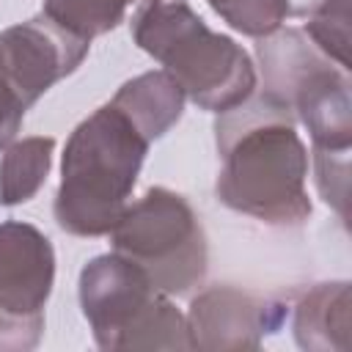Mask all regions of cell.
<instances>
[{"mask_svg":"<svg viewBox=\"0 0 352 352\" xmlns=\"http://www.w3.org/2000/svg\"><path fill=\"white\" fill-rule=\"evenodd\" d=\"M77 294L99 349H192L187 316L170 294L116 250L80 270Z\"/></svg>","mask_w":352,"mask_h":352,"instance_id":"4","label":"cell"},{"mask_svg":"<svg viewBox=\"0 0 352 352\" xmlns=\"http://www.w3.org/2000/svg\"><path fill=\"white\" fill-rule=\"evenodd\" d=\"M55 286V248L22 220L0 223V352L36 349Z\"/></svg>","mask_w":352,"mask_h":352,"instance_id":"7","label":"cell"},{"mask_svg":"<svg viewBox=\"0 0 352 352\" xmlns=\"http://www.w3.org/2000/svg\"><path fill=\"white\" fill-rule=\"evenodd\" d=\"M349 308V280H327L302 292L292 308L297 346L308 352H346Z\"/></svg>","mask_w":352,"mask_h":352,"instance_id":"10","label":"cell"},{"mask_svg":"<svg viewBox=\"0 0 352 352\" xmlns=\"http://www.w3.org/2000/svg\"><path fill=\"white\" fill-rule=\"evenodd\" d=\"M209 8L236 33L264 38L292 16V0H206Z\"/></svg>","mask_w":352,"mask_h":352,"instance_id":"15","label":"cell"},{"mask_svg":"<svg viewBox=\"0 0 352 352\" xmlns=\"http://www.w3.org/2000/svg\"><path fill=\"white\" fill-rule=\"evenodd\" d=\"M55 154V138H14L0 157V206H19L38 195Z\"/></svg>","mask_w":352,"mask_h":352,"instance_id":"12","label":"cell"},{"mask_svg":"<svg viewBox=\"0 0 352 352\" xmlns=\"http://www.w3.org/2000/svg\"><path fill=\"white\" fill-rule=\"evenodd\" d=\"M135 0H44L41 14L80 41H94L124 22Z\"/></svg>","mask_w":352,"mask_h":352,"instance_id":"13","label":"cell"},{"mask_svg":"<svg viewBox=\"0 0 352 352\" xmlns=\"http://www.w3.org/2000/svg\"><path fill=\"white\" fill-rule=\"evenodd\" d=\"M314 182L322 201L338 214L341 223L349 220V154H311Z\"/></svg>","mask_w":352,"mask_h":352,"instance_id":"16","label":"cell"},{"mask_svg":"<svg viewBox=\"0 0 352 352\" xmlns=\"http://www.w3.org/2000/svg\"><path fill=\"white\" fill-rule=\"evenodd\" d=\"M25 113H28V104L16 94L6 72V63H3V52H0V148H6L16 138V132L22 129Z\"/></svg>","mask_w":352,"mask_h":352,"instance_id":"17","label":"cell"},{"mask_svg":"<svg viewBox=\"0 0 352 352\" xmlns=\"http://www.w3.org/2000/svg\"><path fill=\"white\" fill-rule=\"evenodd\" d=\"M132 41L182 85L206 113H226L256 91L250 55L226 33L212 30L187 0H140L132 16Z\"/></svg>","mask_w":352,"mask_h":352,"instance_id":"3","label":"cell"},{"mask_svg":"<svg viewBox=\"0 0 352 352\" xmlns=\"http://www.w3.org/2000/svg\"><path fill=\"white\" fill-rule=\"evenodd\" d=\"M184 316L192 349L234 352L258 349L264 336L280 330L289 308L236 286H209L192 297Z\"/></svg>","mask_w":352,"mask_h":352,"instance_id":"8","label":"cell"},{"mask_svg":"<svg viewBox=\"0 0 352 352\" xmlns=\"http://www.w3.org/2000/svg\"><path fill=\"white\" fill-rule=\"evenodd\" d=\"M91 44L69 36L41 11L0 33L6 72L28 110L63 77L80 69Z\"/></svg>","mask_w":352,"mask_h":352,"instance_id":"9","label":"cell"},{"mask_svg":"<svg viewBox=\"0 0 352 352\" xmlns=\"http://www.w3.org/2000/svg\"><path fill=\"white\" fill-rule=\"evenodd\" d=\"M110 102L154 143L170 132V126H176L187 96L165 69H157L126 80Z\"/></svg>","mask_w":352,"mask_h":352,"instance_id":"11","label":"cell"},{"mask_svg":"<svg viewBox=\"0 0 352 352\" xmlns=\"http://www.w3.org/2000/svg\"><path fill=\"white\" fill-rule=\"evenodd\" d=\"M151 140L113 104L82 118L60 157L52 214L72 236H104L124 214Z\"/></svg>","mask_w":352,"mask_h":352,"instance_id":"2","label":"cell"},{"mask_svg":"<svg viewBox=\"0 0 352 352\" xmlns=\"http://www.w3.org/2000/svg\"><path fill=\"white\" fill-rule=\"evenodd\" d=\"M261 94L300 121L311 135V154L352 151V82L349 72L322 55L302 28H278L258 38Z\"/></svg>","mask_w":352,"mask_h":352,"instance_id":"5","label":"cell"},{"mask_svg":"<svg viewBox=\"0 0 352 352\" xmlns=\"http://www.w3.org/2000/svg\"><path fill=\"white\" fill-rule=\"evenodd\" d=\"M214 143L220 154L214 195L223 206L275 228H300L311 217L308 148L292 110L250 96L217 116Z\"/></svg>","mask_w":352,"mask_h":352,"instance_id":"1","label":"cell"},{"mask_svg":"<svg viewBox=\"0 0 352 352\" xmlns=\"http://www.w3.org/2000/svg\"><path fill=\"white\" fill-rule=\"evenodd\" d=\"M113 250L135 261L170 297H187L209 270V245L192 204L168 187H148L126 204L110 231Z\"/></svg>","mask_w":352,"mask_h":352,"instance_id":"6","label":"cell"},{"mask_svg":"<svg viewBox=\"0 0 352 352\" xmlns=\"http://www.w3.org/2000/svg\"><path fill=\"white\" fill-rule=\"evenodd\" d=\"M316 3L322 0H292V16H305Z\"/></svg>","mask_w":352,"mask_h":352,"instance_id":"18","label":"cell"},{"mask_svg":"<svg viewBox=\"0 0 352 352\" xmlns=\"http://www.w3.org/2000/svg\"><path fill=\"white\" fill-rule=\"evenodd\" d=\"M302 33L333 63L349 72V0H322L305 14Z\"/></svg>","mask_w":352,"mask_h":352,"instance_id":"14","label":"cell"}]
</instances>
